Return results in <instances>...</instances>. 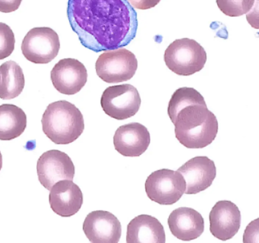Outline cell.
Here are the masks:
<instances>
[{
    "label": "cell",
    "mask_w": 259,
    "mask_h": 243,
    "mask_svg": "<svg viewBox=\"0 0 259 243\" xmlns=\"http://www.w3.org/2000/svg\"><path fill=\"white\" fill-rule=\"evenodd\" d=\"M67 15L81 44L95 53L122 48L137 33V12L127 0H69Z\"/></svg>",
    "instance_id": "obj_1"
},
{
    "label": "cell",
    "mask_w": 259,
    "mask_h": 243,
    "mask_svg": "<svg viewBox=\"0 0 259 243\" xmlns=\"http://www.w3.org/2000/svg\"><path fill=\"white\" fill-rule=\"evenodd\" d=\"M168 115L175 126L176 138L184 147L204 148L213 142L218 122L203 96L192 88H179L168 104Z\"/></svg>",
    "instance_id": "obj_2"
},
{
    "label": "cell",
    "mask_w": 259,
    "mask_h": 243,
    "mask_svg": "<svg viewBox=\"0 0 259 243\" xmlns=\"http://www.w3.org/2000/svg\"><path fill=\"white\" fill-rule=\"evenodd\" d=\"M44 133L57 144H69L84 132V117L70 102L59 100L48 105L41 119Z\"/></svg>",
    "instance_id": "obj_3"
},
{
    "label": "cell",
    "mask_w": 259,
    "mask_h": 243,
    "mask_svg": "<svg viewBox=\"0 0 259 243\" xmlns=\"http://www.w3.org/2000/svg\"><path fill=\"white\" fill-rule=\"evenodd\" d=\"M164 62L170 71L178 75L189 76L198 72L207 62L204 47L195 39L182 38L168 46Z\"/></svg>",
    "instance_id": "obj_4"
},
{
    "label": "cell",
    "mask_w": 259,
    "mask_h": 243,
    "mask_svg": "<svg viewBox=\"0 0 259 243\" xmlns=\"http://www.w3.org/2000/svg\"><path fill=\"white\" fill-rule=\"evenodd\" d=\"M97 74L109 84L130 80L138 68V60L134 53L125 48L105 51L97 59Z\"/></svg>",
    "instance_id": "obj_5"
},
{
    "label": "cell",
    "mask_w": 259,
    "mask_h": 243,
    "mask_svg": "<svg viewBox=\"0 0 259 243\" xmlns=\"http://www.w3.org/2000/svg\"><path fill=\"white\" fill-rule=\"evenodd\" d=\"M186 182L178 171L162 169L153 172L145 182V191L152 201L159 205L177 203L185 193Z\"/></svg>",
    "instance_id": "obj_6"
},
{
    "label": "cell",
    "mask_w": 259,
    "mask_h": 243,
    "mask_svg": "<svg viewBox=\"0 0 259 243\" xmlns=\"http://www.w3.org/2000/svg\"><path fill=\"white\" fill-rule=\"evenodd\" d=\"M140 94L130 84L106 88L101 99L103 110L111 118L124 120L134 116L140 109Z\"/></svg>",
    "instance_id": "obj_7"
},
{
    "label": "cell",
    "mask_w": 259,
    "mask_h": 243,
    "mask_svg": "<svg viewBox=\"0 0 259 243\" xmlns=\"http://www.w3.org/2000/svg\"><path fill=\"white\" fill-rule=\"evenodd\" d=\"M60 49V38L51 27H34L22 40V53L25 59L33 63H49L57 57Z\"/></svg>",
    "instance_id": "obj_8"
},
{
    "label": "cell",
    "mask_w": 259,
    "mask_h": 243,
    "mask_svg": "<svg viewBox=\"0 0 259 243\" xmlns=\"http://www.w3.org/2000/svg\"><path fill=\"white\" fill-rule=\"evenodd\" d=\"M75 170V166L69 155L58 150L45 152L37 163L39 181L48 190H51L58 181L72 180Z\"/></svg>",
    "instance_id": "obj_9"
},
{
    "label": "cell",
    "mask_w": 259,
    "mask_h": 243,
    "mask_svg": "<svg viewBox=\"0 0 259 243\" xmlns=\"http://www.w3.org/2000/svg\"><path fill=\"white\" fill-rule=\"evenodd\" d=\"M51 80L57 91L66 95L79 92L87 83L88 71L82 62L67 58L59 61L51 73Z\"/></svg>",
    "instance_id": "obj_10"
},
{
    "label": "cell",
    "mask_w": 259,
    "mask_h": 243,
    "mask_svg": "<svg viewBox=\"0 0 259 243\" xmlns=\"http://www.w3.org/2000/svg\"><path fill=\"white\" fill-rule=\"evenodd\" d=\"M82 228L86 237L92 243H117L122 235L120 222L109 211L89 213Z\"/></svg>",
    "instance_id": "obj_11"
},
{
    "label": "cell",
    "mask_w": 259,
    "mask_h": 243,
    "mask_svg": "<svg viewBox=\"0 0 259 243\" xmlns=\"http://www.w3.org/2000/svg\"><path fill=\"white\" fill-rule=\"evenodd\" d=\"M177 171L186 182L185 193L195 194L210 186L217 175L214 162L207 156H195L188 160Z\"/></svg>",
    "instance_id": "obj_12"
},
{
    "label": "cell",
    "mask_w": 259,
    "mask_h": 243,
    "mask_svg": "<svg viewBox=\"0 0 259 243\" xmlns=\"http://www.w3.org/2000/svg\"><path fill=\"white\" fill-rule=\"evenodd\" d=\"M151 135L143 125L132 123L118 128L113 136L116 151L124 156L137 157L143 154L149 147Z\"/></svg>",
    "instance_id": "obj_13"
},
{
    "label": "cell",
    "mask_w": 259,
    "mask_h": 243,
    "mask_svg": "<svg viewBox=\"0 0 259 243\" xmlns=\"http://www.w3.org/2000/svg\"><path fill=\"white\" fill-rule=\"evenodd\" d=\"M210 233L218 239L227 241L233 238L240 228L241 212L230 200H219L209 214Z\"/></svg>",
    "instance_id": "obj_14"
},
{
    "label": "cell",
    "mask_w": 259,
    "mask_h": 243,
    "mask_svg": "<svg viewBox=\"0 0 259 243\" xmlns=\"http://www.w3.org/2000/svg\"><path fill=\"white\" fill-rule=\"evenodd\" d=\"M49 202L51 209L57 215L63 217H72L77 214L82 206V191L72 180H60L51 188Z\"/></svg>",
    "instance_id": "obj_15"
},
{
    "label": "cell",
    "mask_w": 259,
    "mask_h": 243,
    "mask_svg": "<svg viewBox=\"0 0 259 243\" xmlns=\"http://www.w3.org/2000/svg\"><path fill=\"white\" fill-rule=\"evenodd\" d=\"M171 233L179 239L191 241L202 235L204 221L198 211L186 207L177 208L168 217Z\"/></svg>",
    "instance_id": "obj_16"
},
{
    "label": "cell",
    "mask_w": 259,
    "mask_h": 243,
    "mask_svg": "<svg viewBox=\"0 0 259 243\" xmlns=\"http://www.w3.org/2000/svg\"><path fill=\"white\" fill-rule=\"evenodd\" d=\"M166 234L162 223L156 217L141 214L127 226V243H165Z\"/></svg>",
    "instance_id": "obj_17"
},
{
    "label": "cell",
    "mask_w": 259,
    "mask_h": 243,
    "mask_svg": "<svg viewBox=\"0 0 259 243\" xmlns=\"http://www.w3.org/2000/svg\"><path fill=\"white\" fill-rule=\"evenodd\" d=\"M27 127V115L23 109L13 104L0 106V140L11 141L19 138Z\"/></svg>",
    "instance_id": "obj_18"
},
{
    "label": "cell",
    "mask_w": 259,
    "mask_h": 243,
    "mask_svg": "<svg viewBox=\"0 0 259 243\" xmlns=\"http://www.w3.org/2000/svg\"><path fill=\"white\" fill-rule=\"evenodd\" d=\"M23 70L13 60L0 65V98L12 100L19 97L25 88Z\"/></svg>",
    "instance_id": "obj_19"
},
{
    "label": "cell",
    "mask_w": 259,
    "mask_h": 243,
    "mask_svg": "<svg viewBox=\"0 0 259 243\" xmlns=\"http://www.w3.org/2000/svg\"><path fill=\"white\" fill-rule=\"evenodd\" d=\"M255 0H216L220 10L230 17H239L248 13Z\"/></svg>",
    "instance_id": "obj_20"
},
{
    "label": "cell",
    "mask_w": 259,
    "mask_h": 243,
    "mask_svg": "<svg viewBox=\"0 0 259 243\" xmlns=\"http://www.w3.org/2000/svg\"><path fill=\"white\" fill-rule=\"evenodd\" d=\"M16 38L13 30L5 23L0 22V60L11 56L15 50Z\"/></svg>",
    "instance_id": "obj_21"
},
{
    "label": "cell",
    "mask_w": 259,
    "mask_h": 243,
    "mask_svg": "<svg viewBox=\"0 0 259 243\" xmlns=\"http://www.w3.org/2000/svg\"><path fill=\"white\" fill-rule=\"evenodd\" d=\"M22 0H0V12L10 13L19 9Z\"/></svg>",
    "instance_id": "obj_22"
},
{
    "label": "cell",
    "mask_w": 259,
    "mask_h": 243,
    "mask_svg": "<svg viewBox=\"0 0 259 243\" xmlns=\"http://www.w3.org/2000/svg\"><path fill=\"white\" fill-rule=\"evenodd\" d=\"M133 8L140 9V10H146L151 8L155 7L160 0H127Z\"/></svg>",
    "instance_id": "obj_23"
},
{
    "label": "cell",
    "mask_w": 259,
    "mask_h": 243,
    "mask_svg": "<svg viewBox=\"0 0 259 243\" xmlns=\"http://www.w3.org/2000/svg\"><path fill=\"white\" fill-rule=\"evenodd\" d=\"M3 167V156L2 153H1V151H0V171H1V169Z\"/></svg>",
    "instance_id": "obj_24"
}]
</instances>
